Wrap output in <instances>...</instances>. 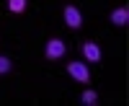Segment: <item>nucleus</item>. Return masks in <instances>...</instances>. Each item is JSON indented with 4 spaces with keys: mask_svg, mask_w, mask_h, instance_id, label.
<instances>
[{
    "mask_svg": "<svg viewBox=\"0 0 129 106\" xmlns=\"http://www.w3.org/2000/svg\"><path fill=\"white\" fill-rule=\"evenodd\" d=\"M8 8H10V13H23L26 10V0H8Z\"/></svg>",
    "mask_w": 129,
    "mask_h": 106,
    "instance_id": "obj_7",
    "label": "nucleus"
},
{
    "mask_svg": "<svg viewBox=\"0 0 129 106\" xmlns=\"http://www.w3.org/2000/svg\"><path fill=\"white\" fill-rule=\"evenodd\" d=\"M10 70V60L8 57H0V72H8Z\"/></svg>",
    "mask_w": 129,
    "mask_h": 106,
    "instance_id": "obj_8",
    "label": "nucleus"
},
{
    "mask_svg": "<svg viewBox=\"0 0 129 106\" xmlns=\"http://www.w3.org/2000/svg\"><path fill=\"white\" fill-rule=\"evenodd\" d=\"M129 21V10L126 8H116V10H111V23L114 26H124Z\"/></svg>",
    "mask_w": 129,
    "mask_h": 106,
    "instance_id": "obj_5",
    "label": "nucleus"
},
{
    "mask_svg": "<svg viewBox=\"0 0 129 106\" xmlns=\"http://www.w3.org/2000/svg\"><path fill=\"white\" fill-rule=\"evenodd\" d=\"M67 72H70L78 83H88V80H90V72H88V67H85L83 62H67Z\"/></svg>",
    "mask_w": 129,
    "mask_h": 106,
    "instance_id": "obj_2",
    "label": "nucleus"
},
{
    "mask_svg": "<svg viewBox=\"0 0 129 106\" xmlns=\"http://www.w3.org/2000/svg\"><path fill=\"white\" fill-rule=\"evenodd\" d=\"M80 101H83L85 106H93L95 101H98V93H95V91H90V88H88V91H83V93H80Z\"/></svg>",
    "mask_w": 129,
    "mask_h": 106,
    "instance_id": "obj_6",
    "label": "nucleus"
},
{
    "mask_svg": "<svg viewBox=\"0 0 129 106\" xmlns=\"http://www.w3.org/2000/svg\"><path fill=\"white\" fill-rule=\"evenodd\" d=\"M64 52H67V47H64L62 39H49L47 41V49H44L47 60H59V57H64Z\"/></svg>",
    "mask_w": 129,
    "mask_h": 106,
    "instance_id": "obj_1",
    "label": "nucleus"
},
{
    "mask_svg": "<svg viewBox=\"0 0 129 106\" xmlns=\"http://www.w3.org/2000/svg\"><path fill=\"white\" fill-rule=\"evenodd\" d=\"M64 23H67L70 29H80L83 26V16H80V10L75 8V5H64Z\"/></svg>",
    "mask_w": 129,
    "mask_h": 106,
    "instance_id": "obj_3",
    "label": "nucleus"
},
{
    "mask_svg": "<svg viewBox=\"0 0 129 106\" xmlns=\"http://www.w3.org/2000/svg\"><path fill=\"white\" fill-rule=\"evenodd\" d=\"M83 57L88 62H98L101 60V47L95 44V41H85L83 44Z\"/></svg>",
    "mask_w": 129,
    "mask_h": 106,
    "instance_id": "obj_4",
    "label": "nucleus"
}]
</instances>
